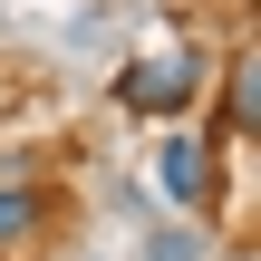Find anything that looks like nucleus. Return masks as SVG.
<instances>
[{
    "label": "nucleus",
    "mask_w": 261,
    "mask_h": 261,
    "mask_svg": "<svg viewBox=\"0 0 261 261\" xmlns=\"http://www.w3.org/2000/svg\"><path fill=\"white\" fill-rule=\"evenodd\" d=\"M203 97V48H165V58H136L116 77V107L126 116H184Z\"/></svg>",
    "instance_id": "nucleus-1"
},
{
    "label": "nucleus",
    "mask_w": 261,
    "mask_h": 261,
    "mask_svg": "<svg viewBox=\"0 0 261 261\" xmlns=\"http://www.w3.org/2000/svg\"><path fill=\"white\" fill-rule=\"evenodd\" d=\"M155 194L184 203V213H203V203H213V145H203V136H165V145H155Z\"/></svg>",
    "instance_id": "nucleus-2"
},
{
    "label": "nucleus",
    "mask_w": 261,
    "mask_h": 261,
    "mask_svg": "<svg viewBox=\"0 0 261 261\" xmlns=\"http://www.w3.org/2000/svg\"><path fill=\"white\" fill-rule=\"evenodd\" d=\"M48 232V194L19 174V184H0V252H19V242H39Z\"/></svg>",
    "instance_id": "nucleus-3"
},
{
    "label": "nucleus",
    "mask_w": 261,
    "mask_h": 261,
    "mask_svg": "<svg viewBox=\"0 0 261 261\" xmlns=\"http://www.w3.org/2000/svg\"><path fill=\"white\" fill-rule=\"evenodd\" d=\"M223 126H232V136L261 126V58L252 48H232V68H223Z\"/></svg>",
    "instance_id": "nucleus-4"
},
{
    "label": "nucleus",
    "mask_w": 261,
    "mask_h": 261,
    "mask_svg": "<svg viewBox=\"0 0 261 261\" xmlns=\"http://www.w3.org/2000/svg\"><path fill=\"white\" fill-rule=\"evenodd\" d=\"M155 261H203V232H155Z\"/></svg>",
    "instance_id": "nucleus-5"
}]
</instances>
